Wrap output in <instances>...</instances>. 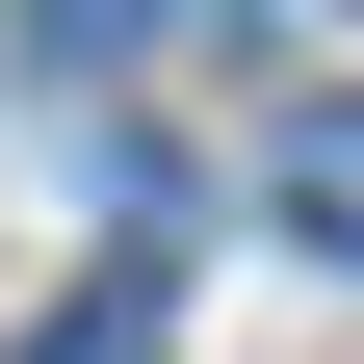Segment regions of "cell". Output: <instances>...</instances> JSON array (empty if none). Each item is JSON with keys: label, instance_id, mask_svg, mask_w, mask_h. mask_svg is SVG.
<instances>
[{"label": "cell", "instance_id": "cell-1", "mask_svg": "<svg viewBox=\"0 0 364 364\" xmlns=\"http://www.w3.org/2000/svg\"><path fill=\"white\" fill-rule=\"evenodd\" d=\"M287 208H312V235L364 260V105H338V130H312V156H287Z\"/></svg>", "mask_w": 364, "mask_h": 364}, {"label": "cell", "instance_id": "cell-2", "mask_svg": "<svg viewBox=\"0 0 364 364\" xmlns=\"http://www.w3.org/2000/svg\"><path fill=\"white\" fill-rule=\"evenodd\" d=\"M208 0H53V53H182Z\"/></svg>", "mask_w": 364, "mask_h": 364}, {"label": "cell", "instance_id": "cell-3", "mask_svg": "<svg viewBox=\"0 0 364 364\" xmlns=\"http://www.w3.org/2000/svg\"><path fill=\"white\" fill-rule=\"evenodd\" d=\"M26 364H156V338H130V287H78L53 338H26Z\"/></svg>", "mask_w": 364, "mask_h": 364}]
</instances>
